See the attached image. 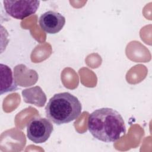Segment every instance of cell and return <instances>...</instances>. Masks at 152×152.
I'll return each instance as SVG.
<instances>
[{"mask_svg":"<svg viewBox=\"0 0 152 152\" xmlns=\"http://www.w3.org/2000/svg\"><path fill=\"white\" fill-rule=\"evenodd\" d=\"M87 126L93 137L105 142L117 141L126 133V126L121 114L109 107L93 111L88 116Z\"/></svg>","mask_w":152,"mask_h":152,"instance_id":"cell-1","label":"cell"},{"mask_svg":"<svg viewBox=\"0 0 152 152\" xmlns=\"http://www.w3.org/2000/svg\"><path fill=\"white\" fill-rule=\"evenodd\" d=\"M81 104L78 98L68 92L55 94L45 107L49 120L59 125L77 119L81 113Z\"/></svg>","mask_w":152,"mask_h":152,"instance_id":"cell-2","label":"cell"},{"mask_svg":"<svg viewBox=\"0 0 152 152\" xmlns=\"http://www.w3.org/2000/svg\"><path fill=\"white\" fill-rule=\"evenodd\" d=\"M4 7L6 12L11 17L23 20L37 11L40 1L36 0H4Z\"/></svg>","mask_w":152,"mask_h":152,"instance_id":"cell-3","label":"cell"},{"mask_svg":"<svg viewBox=\"0 0 152 152\" xmlns=\"http://www.w3.org/2000/svg\"><path fill=\"white\" fill-rule=\"evenodd\" d=\"M53 131L50 120L40 117L32 119L27 125V136L36 144L46 142Z\"/></svg>","mask_w":152,"mask_h":152,"instance_id":"cell-4","label":"cell"},{"mask_svg":"<svg viewBox=\"0 0 152 152\" xmlns=\"http://www.w3.org/2000/svg\"><path fill=\"white\" fill-rule=\"evenodd\" d=\"M40 28L48 34H56L59 32L65 24V18L61 13L48 11L43 13L39 19Z\"/></svg>","mask_w":152,"mask_h":152,"instance_id":"cell-5","label":"cell"},{"mask_svg":"<svg viewBox=\"0 0 152 152\" xmlns=\"http://www.w3.org/2000/svg\"><path fill=\"white\" fill-rule=\"evenodd\" d=\"M14 77L17 85L27 87L34 84L38 80L36 71L28 69L25 65L20 64L14 68Z\"/></svg>","mask_w":152,"mask_h":152,"instance_id":"cell-6","label":"cell"},{"mask_svg":"<svg viewBox=\"0 0 152 152\" xmlns=\"http://www.w3.org/2000/svg\"><path fill=\"white\" fill-rule=\"evenodd\" d=\"M1 70V94L18 90L11 69L7 65L0 64Z\"/></svg>","mask_w":152,"mask_h":152,"instance_id":"cell-7","label":"cell"},{"mask_svg":"<svg viewBox=\"0 0 152 152\" xmlns=\"http://www.w3.org/2000/svg\"><path fill=\"white\" fill-rule=\"evenodd\" d=\"M22 95L26 103L34 104L39 107L43 106L46 102V94L39 86L23 90Z\"/></svg>","mask_w":152,"mask_h":152,"instance_id":"cell-8","label":"cell"}]
</instances>
